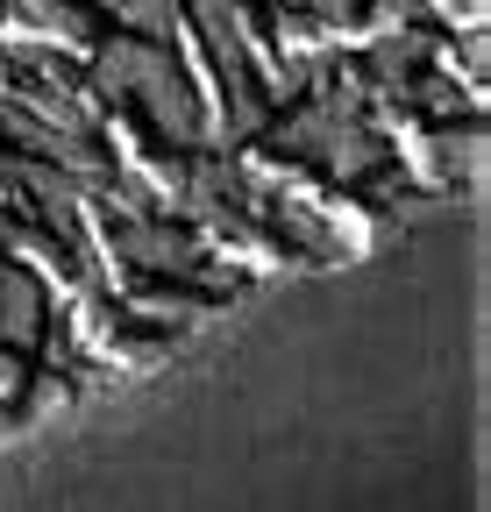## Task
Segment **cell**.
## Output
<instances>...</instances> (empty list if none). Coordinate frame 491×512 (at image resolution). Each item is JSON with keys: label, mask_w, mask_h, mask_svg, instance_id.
Here are the masks:
<instances>
[{"label": "cell", "mask_w": 491, "mask_h": 512, "mask_svg": "<svg viewBox=\"0 0 491 512\" xmlns=\"http://www.w3.org/2000/svg\"><path fill=\"white\" fill-rule=\"evenodd\" d=\"M86 93L107 128H129V136L164 143V150H214L207 100L186 72V57H178V43L107 29V43L86 57Z\"/></svg>", "instance_id": "6da1fadb"}]
</instances>
